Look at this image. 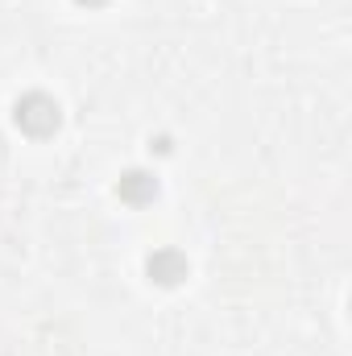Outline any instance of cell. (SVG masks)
I'll return each instance as SVG.
<instances>
[{"label":"cell","instance_id":"obj_3","mask_svg":"<svg viewBox=\"0 0 352 356\" xmlns=\"http://www.w3.org/2000/svg\"><path fill=\"white\" fill-rule=\"evenodd\" d=\"M154 191H158V182L141 170L120 178V199H129V203H145V199H154Z\"/></svg>","mask_w":352,"mask_h":356},{"label":"cell","instance_id":"obj_2","mask_svg":"<svg viewBox=\"0 0 352 356\" xmlns=\"http://www.w3.org/2000/svg\"><path fill=\"white\" fill-rule=\"evenodd\" d=\"M150 277H158V282L175 286L178 277H186V261L178 257L175 249H162V253H154V257H150Z\"/></svg>","mask_w":352,"mask_h":356},{"label":"cell","instance_id":"obj_1","mask_svg":"<svg viewBox=\"0 0 352 356\" xmlns=\"http://www.w3.org/2000/svg\"><path fill=\"white\" fill-rule=\"evenodd\" d=\"M17 124H21L25 133H33V137H46V133L58 129V104H54L50 95H42V91H29V95L17 104Z\"/></svg>","mask_w":352,"mask_h":356},{"label":"cell","instance_id":"obj_4","mask_svg":"<svg viewBox=\"0 0 352 356\" xmlns=\"http://www.w3.org/2000/svg\"><path fill=\"white\" fill-rule=\"evenodd\" d=\"M79 4H104V0H79Z\"/></svg>","mask_w":352,"mask_h":356}]
</instances>
